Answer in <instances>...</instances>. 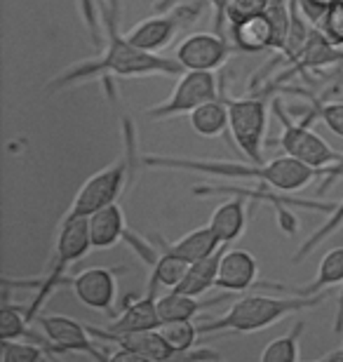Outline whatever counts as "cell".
Wrapping results in <instances>:
<instances>
[{
  "instance_id": "1",
  "label": "cell",
  "mask_w": 343,
  "mask_h": 362,
  "mask_svg": "<svg viewBox=\"0 0 343 362\" xmlns=\"http://www.w3.org/2000/svg\"><path fill=\"white\" fill-rule=\"evenodd\" d=\"M184 66L177 57H160L158 52L132 45L122 33H108L104 49L94 59L73 64L47 83L45 92H62L73 85L94 81V78H146V76H181Z\"/></svg>"
},
{
  "instance_id": "2",
  "label": "cell",
  "mask_w": 343,
  "mask_h": 362,
  "mask_svg": "<svg viewBox=\"0 0 343 362\" xmlns=\"http://www.w3.org/2000/svg\"><path fill=\"white\" fill-rule=\"evenodd\" d=\"M141 163L149 168L163 170H184L195 175H211L221 179H254L282 193L301 191L310 184L318 170L308 168L291 156H280L271 163H223V160H195V158H177V156H141Z\"/></svg>"
},
{
  "instance_id": "3",
  "label": "cell",
  "mask_w": 343,
  "mask_h": 362,
  "mask_svg": "<svg viewBox=\"0 0 343 362\" xmlns=\"http://www.w3.org/2000/svg\"><path fill=\"white\" fill-rule=\"evenodd\" d=\"M327 299L320 294H291V296H266L247 294L228 308V313L216 320L198 325L200 334H216V332H236V334H252V332L271 327L273 322L282 320L298 310L313 308Z\"/></svg>"
},
{
  "instance_id": "4",
  "label": "cell",
  "mask_w": 343,
  "mask_h": 362,
  "mask_svg": "<svg viewBox=\"0 0 343 362\" xmlns=\"http://www.w3.org/2000/svg\"><path fill=\"white\" fill-rule=\"evenodd\" d=\"M92 250V240H90V221L87 216H73V214H64L59 221V230H57V243H54V259L50 264L47 273L38 280V294L31 301V306L26 308L28 320H35L42 308V303L50 299V294L54 292L57 287H62L66 280V271L69 266L80 262L87 252Z\"/></svg>"
},
{
  "instance_id": "5",
  "label": "cell",
  "mask_w": 343,
  "mask_h": 362,
  "mask_svg": "<svg viewBox=\"0 0 343 362\" xmlns=\"http://www.w3.org/2000/svg\"><path fill=\"white\" fill-rule=\"evenodd\" d=\"M122 134H125V153L118 160L111 163L108 168L99 170L97 175L90 177L80 186V191L73 198L71 207L66 214L73 216H90L94 212H99L101 207L113 205L118 202V195L122 193V188L127 186L129 177L134 170V125L127 118L122 120Z\"/></svg>"
},
{
  "instance_id": "6",
  "label": "cell",
  "mask_w": 343,
  "mask_h": 362,
  "mask_svg": "<svg viewBox=\"0 0 343 362\" xmlns=\"http://www.w3.org/2000/svg\"><path fill=\"white\" fill-rule=\"evenodd\" d=\"M273 113L282 125V134H280V141L277 144H280L287 156L296 158V160H301L303 165H308V168H313V170H318L320 175H325L330 168H337V165L341 163L343 153L334 151L322 136H318L308 127L310 115H308V120L296 122L282 108L280 99H273Z\"/></svg>"
},
{
  "instance_id": "7",
  "label": "cell",
  "mask_w": 343,
  "mask_h": 362,
  "mask_svg": "<svg viewBox=\"0 0 343 362\" xmlns=\"http://www.w3.org/2000/svg\"><path fill=\"white\" fill-rule=\"evenodd\" d=\"M221 99L228 106V129L233 141L252 163H264V141L268 129V106L259 97H228L221 90Z\"/></svg>"
},
{
  "instance_id": "8",
  "label": "cell",
  "mask_w": 343,
  "mask_h": 362,
  "mask_svg": "<svg viewBox=\"0 0 343 362\" xmlns=\"http://www.w3.org/2000/svg\"><path fill=\"white\" fill-rule=\"evenodd\" d=\"M202 10H205V0H195V3L188 5H174L172 10L156 12L153 17L141 19L132 31L125 33V38L132 45L146 49V52H160L177 38L181 28L198 21Z\"/></svg>"
},
{
  "instance_id": "9",
  "label": "cell",
  "mask_w": 343,
  "mask_h": 362,
  "mask_svg": "<svg viewBox=\"0 0 343 362\" xmlns=\"http://www.w3.org/2000/svg\"><path fill=\"white\" fill-rule=\"evenodd\" d=\"M209 99H219V81L214 71H184L177 88L165 101L146 108L151 120H167L181 113H191Z\"/></svg>"
},
{
  "instance_id": "10",
  "label": "cell",
  "mask_w": 343,
  "mask_h": 362,
  "mask_svg": "<svg viewBox=\"0 0 343 362\" xmlns=\"http://www.w3.org/2000/svg\"><path fill=\"white\" fill-rule=\"evenodd\" d=\"M50 341H52L57 353H85L94 360H111L108 353H104L94 341L90 327L69 315H38L35 317Z\"/></svg>"
},
{
  "instance_id": "11",
  "label": "cell",
  "mask_w": 343,
  "mask_h": 362,
  "mask_svg": "<svg viewBox=\"0 0 343 362\" xmlns=\"http://www.w3.org/2000/svg\"><path fill=\"white\" fill-rule=\"evenodd\" d=\"M236 52V45L221 33H191L179 42L177 62L184 71H216Z\"/></svg>"
},
{
  "instance_id": "12",
  "label": "cell",
  "mask_w": 343,
  "mask_h": 362,
  "mask_svg": "<svg viewBox=\"0 0 343 362\" xmlns=\"http://www.w3.org/2000/svg\"><path fill=\"white\" fill-rule=\"evenodd\" d=\"M69 285L83 306L101 310V313H113L115 294H118L115 271L106 269V266H90V269L80 271L76 278H71Z\"/></svg>"
},
{
  "instance_id": "13",
  "label": "cell",
  "mask_w": 343,
  "mask_h": 362,
  "mask_svg": "<svg viewBox=\"0 0 343 362\" xmlns=\"http://www.w3.org/2000/svg\"><path fill=\"white\" fill-rule=\"evenodd\" d=\"M216 287L226 292H250V289H291L284 285H271V282H259V264L247 250H223L221 264H219ZM296 294V289H291Z\"/></svg>"
},
{
  "instance_id": "14",
  "label": "cell",
  "mask_w": 343,
  "mask_h": 362,
  "mask_svg": "<svg viewBox=\"0 0 343 362\" xmlns=\"http://www.w3.org/2000/svg\"><path fill=\"white\" fill-rule=\"evenodd\" d=\"M87 327H90V332L97 339L113 337V334H127V332L163 327V320H160V313H158V296L146 292V296H141V299L127 303L125 310H122V313L108 325V329L92 327V325H87Z\"/></svg>"
},
{
  "instance_id": "15",
  "label": "cell",
  "mask_w": 343,
  "mask_h": 362,
  "mask_svg": "<svg viewBox=\"0 0 343 362\" xmlns=\"http://www.w3.org/2000/svg\"><path fill=\"white\" fill-rule=\"evenodd\" d=\"M231 40L238 52H247V54H259L266 52V49H275V26L268 10L231 24Z\"/></svg>"
},
{
  "instance_id": "16",
  "label": "cell",
  "mask_w": 343,
  "mask_h": 362,
  "mask_svg": "<svg viewBox=\"0 0 343 362\" xmlns=\"http://www.w3.org/2000/svg\"><path fill=\"white\" fill-rule=\"evenodd\" d=\"M90 221V240H92V250H108L113 245H118L127 233L125 226V214H122V207L118 202L113 205L101 207L99 212H94L87 216Z\"/></svg>"
},
{
  "instance_id": "17",
  "label": "cell",
  "mask_w": 343,
  "mask_h": 362,
  "mask_svg": "<svg viewBox=\"0 0 343 362\" xmlns=\"http://www.w3.org/2000/svg\"><path fill=\"white\" fill-rule=\"evenodd\" d=\"M104 341H113L115 346L134 351L141 360H170L177 353L165 339V334L158 329H141V332H127V334H113L104 337Z\"/></svg>"
},
{
  "instance_id": "18",
  "label": "cell",
  "mask_w": 343,
  "mask_h": 362,
  "mask_svg": "<svg viewBox=\"0 0 343 362\" xmlns=\"http://www.w3.org/2000/svg\"><path fill=\"white\" fill-rule=\"evenodd\" d=\"M247 226V205L243 195L221 202L209 216V228L214 230V235L221 240V245L236 243L240 235L245 233Z\"/></svg>"
},
{
  "instance_id": "19",
  "label": "cell",
  "mask_w": 343,
  "mask_h": 362,
  "mask_svg": "<svg viewBox=\"0 0 343 362\" xmlns=\"http://www.w3.org/2000/svg\"><path fill=\"white\" fill-rule=\"evenodd\" d=\"M228 299L226 296H219V299H209V301H200V296H191L184 292H177V289H170L165 296L158 299V313L163 325L167 322H184V320H193L195 315L202 313L209 306H216V303H223Z\"/></svg>"
},
{
  "instance_id": "20",
  "label": "cell",
  "mask_w": 343,
  "mask_h": 362,
  "mask_svg": "<svg viewBox=\"0 0 343 362\" xmlns=\"http://www.w3.org/2000/svg\"><path fill=\"white\" fill-rule=\"evenodd\" d=\"M158 245H160V250L172 252V255L181 257V259H184V262H188V264L198 262V259H205V257H209V255H214L216 250H221V247H223L221 240H219V238L214 235V230L209 228V223H207V226H200V228L191 230L188 235L179 238L177 243L158 240Z\"/></svg>"
},
{
  "instance_id": "21",
  "label": "cell",
  "mask_w": 343,
  "mask_h": 362,
  "mask_svg": "<svg viewBox=\"0 0 343 362\" xmlns=\"http://www.w3.org/2000/svg\"><path fill=\"white\" fill-rule=\"evenodd\" d=\"M337 62H343V45L334 42L330 35L325 31H320V28H313L310 38L306 42L301 57L296 59L291 74H296V71L322 69L327 64H337Z\"/></svg>"
},
{
  "instance_id": "22",
  "label": "cell",
  "mask_w": 343,
  "mask_h": 362,
  "mask_svg": "<svg viewBox=\"0 0 343 362\" xmlns=\"http://www.w3.org/2000/svg\"><path fill=\"white\" fill-rule=\"evenodd\" d=\"M223 250H226V245L221 250H216L214 255L193 262L191 266H188L184 280H181L174 289H177V292H184V294H191V296H202L207 289L216 287L219 264H221Z\"/></svg>"
},
{
  "instance_id": "23",
  "label": "cell",
  "mask_w": 343,
  "mask_h": 362,
  "mask_svg": "<svg viewBox=\"0 0 343 362\" xmlns=\"http://www.w3.org/2000/svg\"><path fill=\"white\" fill-rule=\"evenodd\" d=\"M193 132L200 136H219L228 129V106L223 99H209L188 113Z\"/></svg>"
},
{
  "instance_id": "24",
  "label": "cell",
  "mask_w": 343,
  "mask_h": 362,
  "mask_svg": "<svg viewBox=\"0 0 343 362\" xmlns=\"http://www.w3.org/2000/svg\"><path fill=\"white\" fill-rule=\"evenodd\" d=\"M153 266V273H151V280H149V292L156 294L158 287L163 285L167 289H174L184 280V275L188 271V262H184L181 257L172 255L167 250H158V259L151 264Z\"/></svg>"
},
{
  "instance_id": "25",
  "label": "cell",
  "mask_w": 343,
  "mask_h": 362,
  "mask_svg": "<svg viewBox=\"0 0 343 362\" xmlns=\"http://www.w3.org/2000/svg\"><path fill=\"white\" fill-rule=\"evenodd\" d=\"M31 320L26 315V308H17L5 303L3 310H0V341H14V339H33L42 346H47L50 351H54L52 341L47 337H38L31 332ZM57 353V351H54Z\"/></svg>"
},
{
  "instance_id": "26",
  "label": "cell",
  "mask_w": 343,
  "mask_h": 362,
  "mask_svg": "<svg viewBox=\"0 0 343 362\" xmlns=\"http://www.w3.org/2000/svg\"><path fill=\"white\" fill-rule=\"evenodd\" d=\"M341 282H343V247H334L320 262L315 280L308 282L303 289H298V294H320L325 287L341 285Z\"/></svg>"
},
{
  "instance_id": "27",
  "label": "cell",
  "mask_w": 343,
  "mask_h": 362,
  "mask_svg": "<svg viewBox=\"0 0 343 362\" xmlns=\"http://www.w3.org/2000/svg\"><path fill=\"white\" fill-rule=\"evenodd\" d=\"M303 329H306V322L296 320L291 332L273 339V341L266 346L264 353H261V360H266V362H294L298 358V339H301Z\"/></svg>"
},
{
  "instance_id": "28",
  "label": "cell",
  "mask_w": 343,
  "mask_h": 362,
  "mask_svg": "<svg viewBox=\"0 0 343 362\" xmlns=\"http://www.w3.org/2000/svg\"><path fill=\"white\" fill-rule=\"evenodd\" d=\"M50 349L38 341H21V339H14V341H3V349H0V362H38L50 358Z\"/></svg>"
},
{
  "instance_id": "29",
  "label": "cell",
  "mask_w": 343,
  "mask_h": 362,
  "mask_svg": "<svg viewBox=\"0 0 343 362\" xmlns=\"http://www.w3.org/2000/svg\"><path fill=\"white\" fill-rule=\"evenodd\" d=\"M160 332L165 334V339L170 341V346L174 349L177 356H184L195 346L200 337L198 325H193V320H184V322H167L160 327Z\"/></svg>"
},
{
  "instance_id": "30",
  "label": "cell",
  "mask_w": 343,
  "mask_h": 362,
  "mask_svg": "<svg viewBox=\"0 0 343 362\" xmlns=\"http://www.w3.org/2000/svg\"><path fill=\"white\" fill-rule=\"evenodd\" d=\"M313 118L322 120L327 129L334 132L343 139V104L341 101H318L313 99V111H310Z\"/></svg>"
},
{
  "instance_id": "31",
  "label": "cell",
  "mask_w": 343,
  "mask_h": 362,
  "mask_svg": "<svg viewBox=\"0 0 343 362\" xmlns=\"http://www.w3.org/2000/svg\"><path fill=\"white\" fill-rule=\"evenodd\" d=\"M341 223H343V202H341V205H337V207H334V214H332V219H330V221H327V223H325V226H322V228H318V230H315V233H313V235L308 238V240H306V243H303V247H301V250H298V252H296L294 262H301V259H303V257H308V255H310V252H313V250H315V247H318V245H320V243H322V240H325V238H327V235H332V233H334V230H337V228L341 226Z\"/></svg>"
},
{
  "instance_id": "32",
  "label": "cell",
  "mask_w": 343,
  "mask_h": 362,
  "mask_svg": "<svg viewBox=\"0 0 343 362\" xmlns=\"http://www.w3.org/2000/svg\"><path fill=\"white\" fill-rule=\"evenodd\" d=\"M268 10V0H231L228 5V26L236 21L252 17V14L266 12Z\"/></svg>"
},
{
  "instance_id": "33",
  "label": "cell",
  "mask_w": 343,
  "mask_h": 362,
  "mask_svg": "<svg viewBox=\"0 0 343 362\" xmlns=\"http://www.w3.org/2000/svg\"><path fill=\"white\" fill-rule=\"evenodd\" d=\"M322 31L330 35L334 42L343 45V0L334 3L330 10H327L322 19Z\"/></svg>"
},
{
  "instance_id": "34",
  "label": "cell",
  "mask_w": 343,
  "mask_h": 362,
  "mask_svg": "<svg viewBox=\"0 0 343 362\" xmlns=\"http://www.w3.org/2000/svg\"><path fill=\"white\" fill-rule=\"evenodd\" d=\"M80 3V12H83V21L90 31V38L94 40V45H104V33H101V26L97 21V5L94 0H78Z\"/></svg>"
},
{
  "instance_id": "35",
  "label": "cell",
  "mask_w": 343,
  "mask_h": 362,
  "mask_svg": "<svg viewBox=\"0 0 343 362\" xmlns=\"http://www.w3.org/2000/svg\"><path fill=\"white\" fill-rule=\"evenodd\" d=\"M339 3V0H298V5H301V12L306 14V19L310 21V24H322L327 10Z\"/></svg>"
},
{
  "instance_id": "36",
  "label": "cell",
  "mask_w": 343,
  "mask_h": 362,
  "mask_svg": "<svg viewBox=\"0 0 343 362\" xmlns=\"http://www.w3.org/2000/svg\"><path fill=\"white\" fill-rule=\"evenodd\" d=\"M101 14H104V26L108 28V33H120L122 0H104Z\"/></svg>"
},
{
  "instance_id": "37",
  "label": "cell",
  "mask_w": 343,
  "mask_h": 362,
  "mask_svg": "<svg viewBox=\"0 0 343 362\" xmlns=\"http://www.w3.org/2000/svg\"><path fill=\"white\" fill-rule=\"evenodd\" d=\"M207 5H211V10H214V28H216V33L223 35V24L228 21V5H231V0H207Z\"/></svg>"
},
{
  "instance_id": "38",
  "label": "cell",
  "mask_w": 343,
  "mask_h": 362,
  "mask_svg": "<svg viewBox=\"0 0 343 362\" xmlns=\"http://www.w3.org/2000/svg\"><path fill=\"white\" fill-rule=\"evenodd\" d=\"M184 356L188 358V360H219L221 356L219 353H214V351H209V349H202V351H195V353H184Z\"/></svg>"
},
{
  "instance_id": "39",
  "label": "cell",
  "mask_w": 343,
  "mask_h": 362,
  "mask_svg": "<svg viewBox=\"0 0 343 362\" xmlns=\"http://www.w3.org/2000/svg\"><path fill=\"white\" fill-rule=\"evenodd\" d=\"M343 329V292H341V299H339V313H337V327H334V332H339Z\"/></svg>"
},
{
  "instance_id": "40",
  "label": "cell",
  "mask_w": 343,
  "mask_h": 362,
  "mask_svg": "<svg viewBox=\"0 0 343 362\" xmlns=\"http://www.w3.org/2000/svg\"><path fill=\"white\" fill-rule=\"evenodd\" d=\"M325 175H330V177H339V175H343V158H341V163L337 165V168H330L325 172Z\"/></svg>"
},
{
  "instance_id": "41",
  "label": "cell",
  "mask_w": 343,
  "mask_h": 362,
  "mask_svg": "<svg viewBox=\"0 0 343 362\" xmlns=\"http://www.w3.org/2000/svg\"><path fill=\"white\" fill-rule=\"evenodd\" d=\"M289 3V0H268V7H271V5H287Z\"/></svg>"
}]
</instances>
